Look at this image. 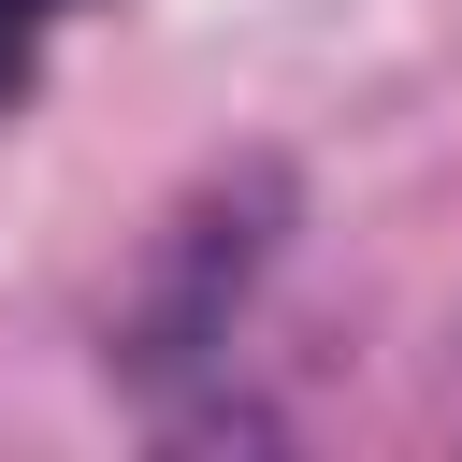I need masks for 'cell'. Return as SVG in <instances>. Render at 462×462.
I'll return each mask as SVG.
<instances>
[{
    "label": "cell",
    "mask_w": 462,
    "mask_h": 462,
    "mask_svg": "<svg viewBox=\"0 0 462 462\" xmlns=\"http://www.w3.org/2000/svg\"><path fill=\"white\" fill-rule=\"evenodd\" d=\"M274 231H289V173H274V159L202 173V188L159 217V245H144V274H130V303H116V375H188V361L231 332V303L260 289Z\"/></svg>",
    "instance_id": "1"
}]
</instances>
